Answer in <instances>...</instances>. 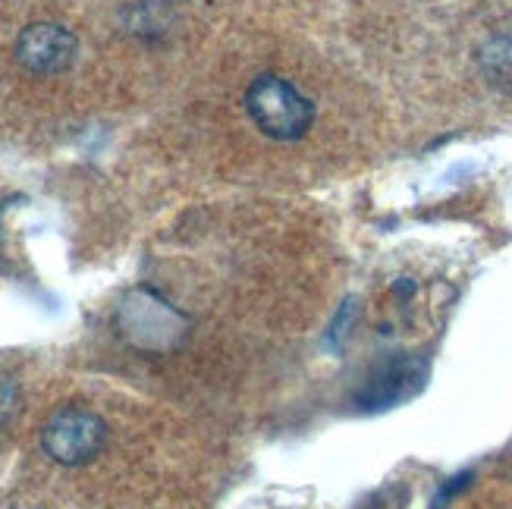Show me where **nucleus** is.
I'll return each mask as SVG.
<instances>
[{
  "label": "nucleus",
  "instance_id": "f03ea898",
  "mask_svg": "<svg viewBox=\"0 0 512 509\" xmlns=\"http://www.w3.org/2000/svg\"><path fill=\"white\" fill-rule=\"evenodd\" d=\"M117 327L136 349L167 352L183 343L189 324L154 290H132L117 308Z\"/></svg>",
  "mask_w": 512,
  "mask_h": 509
},
{
  "label": "nucleus",
  "instance_id": "f257e3e1",
  "mask_svg": "<svg viewBox=\"0 0 512 509\" xmlns=\"http://www.w3.org/2000/svg\"><path fill=\"white\" fill-rule=\"evenodd\" d=\"M246 110L252 123L267 139L293 142L302 139L315 123V104H311L293 82L283 76H258L246 92Z\"/></svg>",
  "mask_w": 512,
  "mask_h": 509
},
{
  "label": "nucleus",
  "instance_id": "39448f33",
  "mask_svg": "<svg viewBox=\"0 0 512 509\" xmlns=\"http://www.w3.org/2000/svg\"><path fill=\"white\" fill-rule=\"evenodd\" d=\"M421 378H425V368H421L415 359H393L377 368L371 378L365 381L359 403L365 409H387L399 400H406L421 387Z\"/></svg>",
  "mask_w": 512,
  "mask_h": 509
},
{
  "label": "nucleus",
  "instance_id": "423d86ee",
  "mask_svg": "<svg viewBox=\"0 0 512 509\" xmlns=\"http://www.w3.org/2000/svg\"><path fill=\"white\" fill-rule=\"evenodd\" d=\"M481 73L497 92L512 95V35H497L481 48L478 54Z\"/></svg>",
  "mask_w": 512,
  "mask_h": 509
},
{
  "label": "nucleus",
  "instance_id": "7ed1b4c3",
  "mask_svg": "<svg viewBox=\"0 0 512 509\" xmlns=\"http://www.w3.org/2000/svg\"><path fill=\"white\" fill-rule=\"evenodd\" d=\"M107 444L104 418L85 406H60L41 428V447L60 466H85Z\"/></svg>",
  "mask_w": 512,
  "mask_h": 509
},
{
  "label": "nucleus",
  "instance_id": "0eeeda50",
  "mask_svg": "<svg viewBox=\"0 0 512 509\" xmlns=\"http://www.w3.org/2000/svg\"><path fill=\"white\" fill-rule=\"evenodd\" d=\"M19 415V387L13 378L0 374V428H7Z\"/></svg>",
  "mask_w": 512,
  "mask_h": 509
},
{
  "label": "nucleus",
  "instance_id": "20e7f679",
  "mask_svg": "<svg viewBox=\"0 0 512 509\" xmlns=\"http://www.w3.org/2000/svg\"><path fill=\"white\" fill-rule=\"evenodd\" d=\"M19 66H26L35 76H57L76 63L79 41L60 22H32L16 35L13 48Z\"/></svg>",
  "mask_w": 512,
  "mask_h": 509
}]
</instances>
